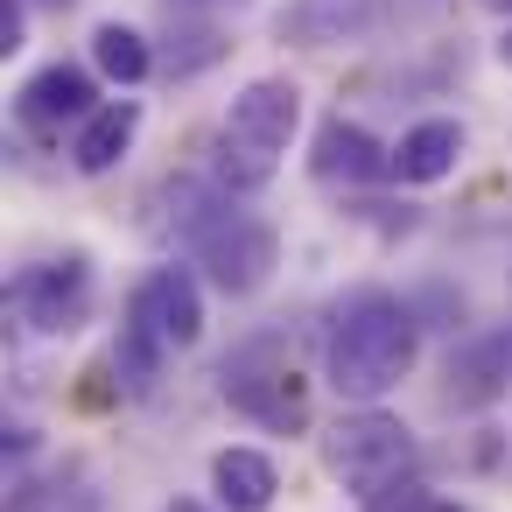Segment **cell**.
Instances as JSON below:
<instances>
[{
	"mask_svg": "<svg viewBox=\"0 0 512 512\" xmlns=\"http://www.w3.org/2000/svg\"><path fill=\"white\" fill-rule=\"evenodd\" d=\"M134 134H141V106L134 99H113V106H99L85 127H78V141H71V162L85 169V176H106L127 148H134Z\"/></svg>",
	"mask_w": 512,
	"mask_h": 512,
	"instance_id": "11",
	"label": "cell"
},
{
	"mask_svg": "<svg viewBox=\"0 0 512 512\" xmlns=\"http://www.w3.org/2000/svg\"><path fill=\"white\" fill-rule=\"evenodd\" d=\"M127 316L148 323L169 351H183V344L204 337V295H197V281H190L183 267H155V274L134 288V309H127Z\"/></svg>",
	"mask_w": 512,
	"mask_h": 512,
	"instance_id": "6",
	"label": "cell"
},
{
	"mask_svg": "<svg viewBox=\"0 0 512 512\" xmlns=\"http://www.w3.org/2000/svg\"><path fill=\"white\" fill-rule=\"evenodd\" d=\"M414 351H421L414 309H400L393 295H358L330 330V386L344 400L372 407L414 372Z\"/></svg>",
	"mask_w": 512,
	"mask_h": 512,
	"instance_id": "1",
	"label": "cell"
},
{
	"mask_svg": "<svg viewBox=\"0 0 512 512\" xmlns=\"http://www.w3.org/2000/svg\"><path fill=\"white\" fill-rule=\"evenodd\" d=\"M372 22H379V0H295L281 15V36H295L309 50H330V43H358Z\"/></svg>",
	"mask_w": 512,
	"mask_h": 512,
	"instance_id": "9",
	"label": "cell"
},
{
	"mask_svg": "<svg viewBox=\"0 0 512 512\" xmlns=\"http://www.w3.org/2000/svg\"><path fill=\"white\" fill-rule=\"evenodd\" d=\"M169 8H197V0H169Z\"/></svg>",
	"mask_w": 512,
	"mask_h": 512,
	"instance_id": "20",
	"label": "cell"
},
{
	"mask_svg": "<svg viewBox=\"0 0 512 512\" xmlns=\"http://www.w3.org/2000/svg\"><path fill=\"white\" fill-rule=\"evenodd\" d=\"M484 8H512V0H484Z\"/></svg>",
	"mask_w": 512,
	"mask_h": 512,
	"instance_id": "19",
	"label": "cell"
},
{
	"mask_svg": "<svg viewBox=\"0 0 512 512\" xmlns=\"http://www.w3.org/2000/svg\"><path fill=\"white\" fill-rule=\"evenodd\" d=\"M22 127H36V134H57L64 120H92L99 113V85L78 71V64H50V71H36L29 85H22Z\"/></svg>",
	"mask_w": 512,
	"mask_h": 512,
	"instance_id": "7",
	"label": "cell"
},
{
	"mask_svg": "<svg viewBox=\"0 0 512 512\" xmlns=\"http://www.w3.org/2000/svg\"><path fill=\"white\" fill-rule=\"evenodd\" d=\"M456 155H463V127H456V120H421V127L400 134L393 176H400V183H442V176L456 169Z\"/></svg>",
	"mask_w": 512,
	"mask_h": 512,
	"instance_id": "12",
	"label": "cell"
},
{
	"mask_svg": "<svg viewBox=\"0 0 512 512\" xmlns=\"http://www.w3.org/2000/svg\"><path fill=\"white\" fill-rule=\"evenodd\" d=\"M302 127V92L288 78H253L218 127V190H260L274 183L288 141Z\"/></svg>",
	"mask_w": 512,
	"mask_h": 512,
	"instance_id": "2",
	"label": "cell"
},
{
	"mask_svg": "<svg viewBox=\"0 0 512 512\" xmlns=\"http://www.w3.org/2000/svg\"><path fill=\"white\" fill-rule=\"evenodd\" d=\"M15 309L29 330L43 337H71L85 316H92V267L71 253V260H50V267H29L15 281Z\"/></svg>",
	"mask_w": 512,
	"mask_h": 512,
	"instance_id": "5",
	"label": "cell"
},
{
	"mask_svg": "<svg viewBox=\"0 0 512 512\" xmlns=\"http://www.w3.org/2000/svg\"><path fill=\"white\" fill-rule=\"evenodd\" d=\"M428 512H463V505H428Z\"/></svg>",
	"mask_w": 512,
	"mask_h": 512,
	"instance_id": "18",
	"label": "cell"
},
{
	"mask_svg": "<svg viewBox=\"0 0 512 512\" xmlns=\"http://www.w3.org/2000/svg\"><path fill=\"white\" fill-rule=\"evenodd\" d=\"M92 64H99L113 85H141V78L155 71V50H148L141 29H127V22H99V29H92Z\"/></svg>",
	"mask_w": 512,
	"mask_h": 512,
	"instance_id": "14",
	"label": "cell"
},
{
	"mask_svg": "<svg viewBox=\"0 0 512 512\" xmlns=\"http://www.w3.org/2000/svg\"><path fill=\"white\" fill-rule=\"evenodd\" d=\"M211 491H218L225 512H267L281 477H274V463L260 449H218L211 456Z\"/></svg>",
	"mask_w": 512,
	"mask_h": 512,
	"instance_id": "10",
	"label": "cell"
},
{
	"mask_svg": "<svg viewBox=\"0 0 512 512\" xmlns=\"http://www.w3.org/2000/svg\"><path fill=\"white\" fill-rule=\"evenodd\" d=\"M169 512H204V505H190V498H176V505H169Z\"/></svg>",
	"mask_w": 512,
	"mask_h": 512,
	"instance_id": "16",
	"label": "cell"
},
{
	"mask_svg": "<svg viewBox=\"0 0 512 512\" xmlns=\"http://www.w3.org/2000/svg\"><path fill=\"white\" fill-rule=\"evenodd\" d=\"M190 253H197V267L211 274L218 295H253V288H267V274L281 267L274 225H260V218H246V211H225L204 239H190Z\"/></svg>",
	"mask_w": 512,
	"mask_h": 512,
	"instance_id": "4",
	"label": "cell"
},
{
	"mask_svg": "<svg viewBox=\"0 0 512 512\" xmlns=\"http://www.w3.org/2000/svg\"><path fill=\"white\" fill-rule=\"evenodd\" d=\"M316 183H372V176H393V155L358 127V120H323L316 127V155H309Z\"/></svg>",
	"mask_w": 512,
	"mask_h": 512,
	"instance_id": "8",
	"label": "cell"
},
{
	"mask_svg": "<svg viewBox=\"0 0 512 512\" xmlns=\"http://www.w3.org/2000/svg\"><path fill=\"white\" fill-rule=\"evenodd\" d=\"M225 393H232L246 414H260L267 428H302V421H309V386H302L295 372H267V379H225Z\"/></svg>",
	"mask_w": 512,
	"mask_h": 512,
	"instance_id": "13",
	"label": "cell"
},
{
	"mask_svg": "<svg viewBox=\"0 0 512 512\" xmlns=\"http://www.w3.org/2000/svg\"><path fill=\"white\" fill-rule=\"evenodd\" d=\"M323 463H330V477H337L351 498L379 505V498L414 470V428L393 421V414H379V407H358V414H344V421L323 435Z\"/></svg>",
	"mask_w": 512,
	"mask_h": 512,
	"instance_id": "3",
	"label": "cell"
},
{
	"mask_svg": "<svg viewBox=\"0 0 512 512\" xmlns=\"http://www.w3.org/2000/svg\"><path fill=\"white\" fill-rule=\"evenodd\" d=\"M36 8H71V0H36Z\"/></svg>",
	"mask_w": 512,
	"mask_h": 512,
	"instance_id": "17",
	"label": "cell"
},
{
	"mask_svg": "<svg viewBox=\"0 0 512 512\" xmlns=\"http://www.w3.org/2000/svg\"><path fill=\"white\" fill-rule=\"evenodd\" d=\"M22 50V0H0V57Z\"/></svg>",
	"mask_w": 512,
	"mask_h": 512,
	"instance_id": "15",
	"label": "cell"
}]
</instances>
